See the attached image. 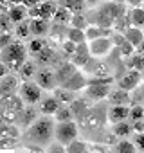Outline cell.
I'll list each match as a JSON object with an SVG mask.
<instances>
[{
	"instance_id": "6da1fadb",
	"label": "cell",
	"mask_w": 144,
	"mask_h": 153,
	"mask_svg": "<svg viewBox=\"0 0 144 153\" xmlns=\"http://www.w3.org/2000/svg\"><path fill=\"white\" fill-rule=\"evenodd\" d=\"M54 135V121L49 117V115H43V117H36L31 124H29V130H27V137L29 140L40 144V146H45L49 144V140L52 139Z\"/></svg>"
},
{
	"instance_id": "7a4b0ae2",
	"label": "cell",
	"mask_w": 144,
	"mask_h": 153,
	"mask_svg": "<svg viewBox=\"0 0 144 153\" xmlns=\"http://www.w3.org/2000/svg\"><path fill=\"white\" fill-rule=\"evenodd\" d=\"M24 108V101L20 99V96H6L2 101H0V115L6 123H13L18 119L20 112Z\"/></svg>"
},
{
	"instance_id": "3957f363",
	"label": "cell",
	"mask_w": 144,
	"mask_h": 153,
	"mask_svg": "<svg viewBox=\"0 0 144 153\" xmlns=\"http://www.w3.org/2000/svg\"><path fill=\"white\" fill-rule=\"evenodd\" d=\"M25 54H27V49L22 43H9L7 47L2 49V61L7 65V68L18 70L20 65L25 61Z\"/></svg>"
},
{
	"instance_id": "277c9868",
	"label": "cell",
	"mask_w": 144,
	"mask_h": 153,
	"mask_svg": "<svg viewBox=\"0 0 144 153\" xmlns=\"http://www.w3.org/2000/svg\"><path fill=\"white\" fill-rule=\"evenodd\" d=\"M110 85L112 78H94L92 81H87V96L96 101L106 99L110 94Z\"/></svg>"
},
{
	"instance_id": "5b68a950",
	"label": "cell",
	"mask_w": 144,
	"mask_h": 153,
	"mask_svg": "<svg viewBox=\"0 0 144 153\" xmlns=\"http://www.w3.org/2000/svg\"><path fill=\"white\" fill-rule=\"evenodd\" d=\"M78 124L74 121H61L58 124H54V137L59 144L67 146L68 142H72L74 139H78Z\"/></svg>"
},
{
	"instance_id": "8992f818",
	"label": "cell",
	"mask_w": 144,
	"mask_h": 153,
	"mask_svg": "<svg viewBox=\"0 0 144 153\" xmlns=\"http://www.w3.org/2000/svg\"><path fill=\"white\" fill-rule=\"evenodd\" d=\"M112 49H114V40L110 36H106V34L88 42V51H90V56H94V58L106 56Z\"/></svg>"
},
{
	"instance_id": "52a82bcc",
	"label": "cell",
	"mask_w": 144,
	"mask_h": 153,
	"mask_svg": "<svg viewBox=\"0 0 144 153\" xmlns=\"http://www.w3.org/2000/svg\"><path fill=\"white\" fill-rule=\"evenodd\" d=\"M20 99L25 105H36L42 99V88L36 83H24L20 87Z\"/></svg>"
},
{
	"instance_id": "ba28073f",
	"label": "cell",
	"mask_w": 144,
	"mask_h": 153,
	"mask_svg": "<svg viewBox=\"0 0 144 153\" xmlns=\"http://www.w3.org/2000/svg\"><path fill=\"white\" fill-rule=\"evenodd\" d=\"M56 13V4L54 2H38L34 7L29 9V16L33 18H43V20H50Z\"/></svg>"
},
{
	"instance_id": "9c48e42d",
	"label": "cell",
	"mask_w": 144,
	"mask_h": 153,
	"mask_svg": "<svg viewBox=\"0 0 144 153\" xmlns=\"http://www.w3.org/2000/svg\"><path fill=\"white\" fill-rule=\"evenodd\" d=\"M105 112L106 110H103L101 106L99 108H92V110L88 108L81 121H83V124L87 128H101L103 123H105Z\"/></svg>"
},
{
	"instance_id": "30bf717a",
	"label": "cell",
	"mask_w": 144,
	"mask_h": 153,
	"mask_svg": "<svg viewBox=\"0 0 144 153\" xmlns=\"http://www.w3.org/2000/svg\"><path fill=\"white\" fill-rule=\"evenodd\" d=\"M34 76H36V85H38L40 88L54 90V88L58 87L56 74H54V70H50V68H43V70H40V72L34 74Z\"/></svg>"
},
{
	"instance_id": "8fae6325",
	"label": "cell",
	"mask_w": 144,
	"mask_h": 153,
	"mask_svg": "<svg viewBox=\"0 0 144 153\" xmlns=\"http://www.w3.org/2000/svg\"><path fill=\"white\" fill-rule=\"evenodd\" d=\"M72 58V63H74L76 67H87V63L90 61V51H88V43L87 42H81L76 45V51L74 54L70 56Z\"/></svg>"
},
{
	"instance_id": "7c38bea8",
	"label": "cell",
	"mask_w": 144,
	"mask_h": 153,
	"mask_svg": "<svg viewBox=\"0 0 144 153\" xmlns=\"http://www.w3.org/2000/svg\"><path fill=\"white\" fill-rule=\"evenodd\" d=\"M139 83H140V70H130L128 74H124L119 79V88L131 92L133 88L139 87Z\"/></svg>"
},
{
	"instance_id": "4fadbf2b",
	"label": "cell",
	"mask_w": 144,
	"mask_h": 153,
	"mask_svg": "<svg viewBox=\"0 0 144 153\" xmlns=\"http://www.w3.org/2000/svg\"><path fill=\"white\" fill-rule=\"evenodd\" d=\"M65 88H68V90H72V92H78V90H83V88H87V78L81 74V72H74L70 76L68 79H65L63 83H61Z\"/></svg>"
},
{
	"instance_id": "5bb4252c",
	"label": "cell",
	"mask_w": 144,
	"mask_h": 153,
	"mask_svg": "<svg viewBox=\"0 0 144 153\" xmlns=\"http://www.w3.org/2000/svg\"><path fill=\"white\" fill-rule=\"evenodd\" d=\"M106 117H108V121L112 124L114 123H119V121H126L130 117V106L128 105H114L106 112Z\"/></svg>"
},
{
	"instance_id": "9a60e30c",
	"label": "cell",
	"mask_w": 144,
	"mask_h": 153,
	"mask_svg": "<svg viewBox=\"0 0 144 153\" xmlns=\"http://www.w3.org/2000/svg\"><path fill=\"white\" fill-rule=\"evenodd\" d=\"M122 36H124V38H126V42H130L135 49L144 42V33H142V29H140V27H135V25L126 27V29H124V33H122Z\"/></svg>"
},
{
	"instance_id": "2e32d148",
	"label": "cell",
	"mask_w": 144,
	"mask_h": 153,
	"mask_svg": "<svg viewBox=\"0 0 144 153\" xmlns=\"http://www.w3.org/2000/svg\"><path fill=\"white\" fill-rule=\"evenodd\" d=\"M27 15H29V9H27L24 4H13V6L9 7V11H7L9 20H11V22H15V24L24 22Z\"/></svg>"
},
{
	"instance_id": "e0dca14e",
	"label": "cell",
	"mask_w": 144,
	"mask_h": 153,
	"mask_svg": "<svg viewBox=\"0 0 144 153\" xmlns=\"http://www.w3.org/2000/svg\"><path fill=\"white\" fill-rule=\"evenodd\" d=\"M76 68H78V67H76L74 63H72V61H67V63L59 65V67H58V70L54 72V74H56V81H58V83L61 85V83H63L65 79H68L70 76L76 72Z\"/></svg>"
},
{
	"instance_id": "ac0fdd59",
	"label": "cell",
	"mask_w": 144,
	"mask_h": 153,
	"mask_svg": "<svg viewBox=\"0 0 144 153\" xmlns=\"http://www.w3.org/2000/svg\"><path fill=\"white\" fill-rule=\"evenodd\" d=\"M101 11H105L114 22L119 18V16H122V13H124V7H122V4L121 2H108V4H101V7H99Z\"/></svg>"
},
{
	"instance_id": "d6986e66",
	"label": "cell",
	"mask_w": 144,
	"mask_h": 153,
	"mask_svg": "<svg viewBox=\"0 0 144 153\" xmlns=\"http://www.w3.org/2000/svg\"><path fill=\"white\" fill-rule=\"evenodd\" d=\"M29 31L34 36H45L49 33V22L43 18H33L29 22Z\"/></svg>"
},
{
	"instance_id": "ffe728a7",
	"label": "cell",
	"mask_w": 144,
	"mask_h": 153,
	"mask_svg": "<svg viewBox=\"0 0 144 153\" xmlns=\"http://www.w3.org/2000/svg\"><path fill=\"white\" fill-rule=\"evenodd\" d=\"M54 97L58 99L59 105H70L72 101L76 99L74 92L68 90V88H65V87H61V88H54Z\"/></svg>"
},
{
	"instance_id": "44dd1931",
	"label": "cell",
	"mask_w": 144,
	"mask_h": 153,
	"mask_svg": "<svg viewBox=\"0 0 144 153\" xmlns=\"http://www.w3.org/2000/svg\"><path fill=\"white\" fill-rule=\"evenodd\" d=\"M58 108H59V103H58V99H56L54 96L45 97V99L40 103V112H42V114H45V115H52Z\"/></svg>"
},
{
	"instance_id": "7402d4cb",
	"label": "cell",
	"mask_w": 144,
	"mask_h": 153,
	"mask_svg": "<svg viewBox=\"0 0 144 153\" xmlns=\"http://www.w3.org/2000/svg\"><path fill=\"white\" fill-rule=\"evenodd\" d=\"M131 131H133V128L128 121H119V123H114V126H112V133L115 137H121V139L128 137Z\"/></svg>"
},
{
	"instance_id": "603a6c76",
	"label": "cell",
	"mask_w": 144,
	"mask_h": 153,
	"mask_svg": "<svg viewBox=\"0 0 144 153\" xmlns=\"http://www.w3.org/2000/svg\"><path fill=\"white\" fill-rule=\"evenodd\" d=\"M108 97H110V103L112 105H128V101H130V92H126V90H122V88H117V90H110V94H108Z\"/></svg>"
},
{
	"instance_id": "cb8c5ba5",
	"label": "cell",
	"mask_w": 144,
	"mask_h": 153,
	"mask_svg": "<svg viewBox=\"0 0 144 153\" xmlns=\"http://www.w3.org/2000/svg\"><path fill=\"white\" fill-rule=\"evenodd\" d=\"M70 112H72V115H78L79 119H83V115L87 114V110H88V103L85 101V99H74V101H72L70 105Z\"/></svg>"
},
{
	"instance_id": "d4e9b609",
	"label": "cell",
	"mask_w": 144,
	"mask_h": 153,
	"mask_svg": "<svg viewBox=\"0 0 144 153\" xmlns=\"http://www.w3.org/2000/svg\"><path fill=\"white\" fill-rule=\"evenodd\" d=\"M70 18H72V13L67 9V7H56V13H54V16H52V20L56 22V24H59V25H67V24H70Z\"/></svg>"
},
{
	"instance_id": "484cf974",
	"label": "cell",
	"mask_w": 144,
	"mask_h": 153,
	"mask_svg": "<svg viewBox=\"0 0 144 153\" xmlns=\"http://www.w3.org/2000/svg\"><path fill=\"white\" fill-rule=\"evenodd\" d=\"M65 38L74 42V43H81V42H87L85 38V29H78V27H70L65 31Z\"/></svg>"
},
{
	"instance_id": "4316f807",
	"label": "cell",
	"mask_w": 144,
	"mask_h": 153,
	"mask_svg": "<svg viewBox=\"0 0 144 153\" xmlns=\"http://www.w3.org/2000/svg\"><path fill=\"white\" fill-rule=\"evenodd\" d=\"M18 117H20V123H22L24 126H29V124L38 117V112L33 108V105H29L27 108H22V112H20Z\"/></svg>"
},
{
	"instance_id": "83f0119b",
	"label": "cell",
	"mask_w": 144,
	"mask_h": 153,
	"mask_svg": "<svg viewBox=\"0 0 144 153\" xmlns=\"http://www.w3.org/2000/svg\"><path fill=\"white\" fill-rule=\"evenodd\" d=\"M128 18H130V24H131V25L142 27V25H144V7H140V6L133 7Z\"/></svg>"
},
{
	"instance_id": "f1b7e54d",
	"label": "cell",
	"mask_w": 144,
	"mask_h": 153,
	"mask_svg": "<svg viewBox=\"0 0 144 153\" xmlns=\"http://www.w3.org/2000/svg\"><path fill=\"white\" fill-rule=\"evenodd\" d=\"M106 34V29H103V27H99V25H87L85 27V38L90 42V40H96V38H99V36H105Z\"/></svg>"
},
{
	"instance_id": "f546056e",
	"label": "cell",
	"mask_w": 144,
	"mask_h": 153,
	"mask_svg": "<svg viewBox=\"0 0 144 153\" xmlns=\"http://www.w3.org/2000/svg\"><path fill=\"white\" fill-rule=\"evenodd\" d=\"M85 0H61V6L67 7L70 13H81L85 7Z\"/></svg>"
},
{
	"instance_id": "4dcf8cb0",
	"label": "cell",
	"mask_w": 144,
	"mask_h": 153,
	"mask_svg": "<svg viewBox=\"0 0 144 153\" xmlns=\"http://www.w3.org/2000/svg\"><path fill=\"white\" fill-rule=\"evenodd\" d=\"M72 117H74V115H72L68 105H59V108L54 112V119L58 123H61V121H72Z\"/></svg>"
},
{
	"instance_id": "1f68e13d",
	"label": "cell",
	"mask_w": 144,
	"mask_h": 153,
	"mask_svg": "<svg viewBox=\"0 0 144 153\" xmlns=\"http://www.w3.org/2000/svg\"><path fill=\"white\" fill-rule=\"evenodd\" d=\"M65 149H67V153H87V151H88L87 142L78 140V139H74L72 142H68V144L65 146Z\"/></svg>"
},
{
	"instance_id": "d6a6232c",
	"label": "cell",
	"mask_w": 144,
	"mask_h": 153,
	"mask_svg": "<svg viewBox=\"0 0 144 153\" xmlns=\"http://www.w3.org/2000/svg\"><path fill=\"white\" fill-rule=\"evenodd\" d=\"M126 65L131 68V70H142L144 68V56L142 54H131V56H128V61H126Z\"/></svg>"
},
{
	"instance_id": "836d02e7",
	"label": "cell",
	"mask_w": 144,
	"mask_h": 153,
	"mask_svg": "<svg viewBox=\"0 0 144 153\" xmlns=\"http://www.w3.org/2000/svg\"><path fill=\"white\" fill-rule=\"evenodd\" d=\"M88 25V18L83 13H72L70 18V27H78V29H85Z\"/></svg>"
},
{
	"instance_id": "e575fe53",
	"label": "cell",
	"mask_w": 144,
	"mask_h": 153,
	"mask_svg": "<svg viewBox=\"0 0 144 153\" xmlns=\"http://www.w3.org/2000/svg\"><path fill=\"white\" fill-rule=\"evenodd\" d=\"M20 74H22V78H33V76L36 74V65L33 63V61H24L22 65H20Z\"/></svg>"
},
{
	"instance_id": "d590c367",
	"label": "cell",
	"mask_w": 144,
	"mask_h": 153,
	"mask_svg": "<svg viewBox=\"0 0 144 153\" xmlns=\"http://www.w3.org/2000/svg\"><path fill=\"white\" fill-rule=\"evenodd\" d=\"M36 56H38V61L40 63H43V65H47V63H50L52 59H54V51L50 49V47H43L40 52H36Z\"/></svg>"
},
{
	"instance_id": "8d00e7d4",
	"label": "cell",
	"mask_w": 144,
	"mask_h": 153,
	"mask_svg": "<svg viewBox=\"0 0 144 153\" xmlns=\"http://www.w3.org/2000/svg\"><path fill=\"white\" fill-rule=\"evenodd\" d=\"M115 151L117 153H137V148H135V144L133 142H130V140H121V142H117V146H115Z\"/></svg>"
},
{
	"instance_id": "74e56055",
	"label": "cell",
	"mask_w": 144,
	"mask_h": 153,
	"mask_svg": "<svg viewBox=\"0 0 144 153\" xmlns=\"http://www.w3.org/2000/svg\"><path fill=\"white\" fill-rule=\"evenodd\" d=\"M43 47H45V40H43L42 36H36L34 40H31V42H29V51H31L33 54L40 52Z\"/></svg>"
},
{
	"instance_id": "f35d334b",
	"label": "cell",
	"mask_w": 144,
	"mask_h": 153,
	"mask_svg": "<svg viewBox=\"0 0 144 153\" xmlns=\"http://www.w3.org/2000/svg\"><path fill=\"white\" fill-rule=\"evenodd\" d=\"M0 137H15V139H18V130L13 124H6L4 123V126L0 128Z\"/></svg>"
},
{
	"instance_id": "ab89813d",
	"label": "cell",
	"mask_w": 144,
	"mask_h": 153,
	"mask_svg": "<svg viewBox=\"0 0 144 153\" xmlns=\"http://www.w3.org/2000/svg\"><path fill=\"white\" fill-rule=\"evenodd\" d=\"M117 47H119V52H121L122 56H126V58H128V56H131V54H133V51H135V47H133L130 42H126V38H122V42H121Z\"/></svg>"
},
{
	"instance_id": "60d3db41",
	"label": "cell",
	"mask_w": 144,
	"mask_h": 153,
	"mask_svg": "<svg viewBox=\"0 0 144 153\" xmlns=\"http://www.w3.org/2000/svg\"><path fill=\"white\" fill-rule=\"evenodd\" d=\"M31 34V31H29V22H18V25H16V36L18 38H25V36H29Z\"/></svg>"
},
{
	"instance_id": "b9f144b4",
	"label": "cell",
	"mask_w": 144,
	"mask_h": 153,
	"mask_svg": "<svg viewBox=\"0 0 144 153\" xmlns=\"http://www.w3.org/2000/svg\"><path fill=\"white\" fill-rule=\"evenodd\" d=\"M130 119L131 121H139V119H144V106H133L130 108Z\"/></svg>"
},
{
	"instance_id": "7bdbcfd3",
	"label": "cell",
	"mask_w": 144,
	"mask_h": 153,
	"mask_svg": "<svg viewBox=\"0 0 144 153\" xmlns=\"http://www.w3.org/2000/svg\"><path fill=\"white\" fill-rule=\"evenodd\" d=\"M15 146H16V139L15 137H0V149L15 148Z\"/></svg>"
},
{
	"instance_id": "ee69618b",
	"label": "cell",
	"mask_w": 144,
	"mask_h": 153,
	"mask_svg": "<svg viewBox=\"0 0 144 153\" xmlns=\"http://www.w3.org/2000/svg\"><path fill=\"white\" fill-rule=\"evenodd\" d=\"M76 45L78 43H74V42H70V40L65 38V42H63V52L67 56H72V54H74V51H76Z\"/></svg>"
},
{
	"instance_id": "f6af8a7d",
	"label": "cell",
	"mask_w": 144,
	"mask_h": 153,
	"mask_svg": "<svg viewBox=\"0 0 144 153\" xmlns=\"http://www.w3.org/2000/svg\"><path fill=\"white\" fill-rule=\"evenodd\" d=\"M47 153H67V149H65V146H63V144L54 142V144H49Z\"/></svg>"
},
{
	"instance_id": "bcb514c9",
	"label": "cell",
	"mask_w": 144,
	"mask_h": 153,
	"mask_svg": "<svg viewBox=\"0 0 144 153\" xmlns=\"http://www.w3.org/2000/svg\"><path fill=\"white\" fill-rule=\"evenodd\" d=\"M9 27H11V20L9 16H0V33H9Z\"/></svg>"
},
{
	"instance_id": "7dc6e473",
	"label": "cell",
	"mask_w": 144,
	"mask_h": 153,
	"mask_svg": "<svg viewBox=\"0 0 144 153\" xmlns=\"http://www.w3.org/2000/svg\"><path fill=\"white\" fill-rule=\"evenodd\" d=\"M133 144H135V148H137L139 151H144V131L137 133V137H135Z\"/></svg>"
},
{
	"instance_id": "c3c4849f",
	"label": "cell",
	"mask_w": 144,
	"mask_h": 153,
	"mask_svg": "<svg viewBox=\"0 0 144 153\" xmlns=\"http://www.w3.org/2000/svg\"><path fill=\"white\" fill-rule=\"evenodd\" d=\"M11 43V34L9 33H0V51Z\"/></svg>"
},
{
	"instance_id": "681fc988",
	"label": "cell",
	"mask_w": 144,
	"mask_h": 153,
	"mask_svg": "<svg viewBox=\"0 0 144 153\" xmlns=\"http://www.w3.org/2000/svg\"><path fill=\"white\" fill-rule=\"evenodd\" d=\"M131 128H133V131H137V133H140V131H144V119H139V121H133V124H131Z\"/></svg>"
},
{
	"instance_id": "f907efd6",
	"label": "cell",
	"mask_w": 144,
	"mask_h": 153,
	"mask_svg": "<svg viewBox=\"0 0 144 153\" xmlns=\"http://www.w3.org/2000/svg\"><path fill=\"white\" fill-rule=\"evenodd\" d=\"M38 2H40V0H22V4H24V6H25L27 9H31V7H34V6H36Z\"/></svg>"
},
{
	"instance_id": "816d5d0a",
	"label": "cell",
	"mask_w": 144,
	"mask_h": 153,
	"mask_svg": "<svg viewBox=\"0 0 144 153\" xmlns=\"http://www.w3.org/2000/svg\"><path fill=\"white\" fill-rule=\"evenodd\" d=\"M6 74H7V65L2 61V63H0V78H4Z\"/></svg>"
},
{
	"instance_id": "f5cc1de1",
	"label": "cell",
	"mask_w": 144,
	"mask_h": 153,
	"mask_svg": "<svg viewBox=\"0 0 144 153\" xmlns=\"http://www.w3.org/2000/svg\"><path fill=\"white\" fill-rule=\"evenodd\" d=\"M126 4H130L131 7H137V6H140L142 4V0H124Z\"/></svg>"
},
{
	"instance_id": "db71d44e",
	"label": "cell",
	"mask_w": 144,
	"mask_h": 153,
	"mask_svg": "<svg viewBox=\"0 0 144 153\" xmlns=\"http://www.w3.org/2000/svg\"><path fill=\"white\" fill-rule=\"evenodd\" d=\"M85 2H87L88 6H99V4L103 2V0H85Z\"/></svg>"
},
{
	"instance_id": "11a10c76",
	"label": "cell",
	"mask_w": 144,
	"mask_h": 153,
	"mask_svg": "<svg viewBox=\"0 0 144 153\" xmlns=\"http://www.w3.org/2000/svg\"><path fill=\"white\" fill-rule=\"evenodd\" d=\"M137 51H139V54H142V56H144V42H142V43L137 47Z\"/></svg>"
},
{
	"instance_id": "9f6ffc18",
	"label": "cell",
	"mask_w": 144,
	"mask_h": 153,
	"mask_svg": "<svg viewBox=\"0 0 144 153\" xmlns=\"http://www.w3.org/2000/svg\"><path fill=\"white\" fill-rule=\"evenodd\" d=\"M4 123H6V121L2 119V115H0V128H2V126H4Z\"/></svg>"
},
{
	"instance_id": "6f0895ef",
	"label": "cell",
	"mask_w": 144,
	"mask_h": 153,
	"mask_svg": "<svg viewBox=\"0 0 144 153\" xmlns=\"http://www.w3.org/2000/svg\"><path fill=\"white\" fill-rule=\"evenodd\" d=\"M11 4H22V0H11Z\"/></svg>"
},
{
	"instance_id": "680465c9",
	"label": "cell",
	"mask_w": 144,
	"mask_h": 153,
	"mask_svg": "<svg viewBox=\"0 0 144 153\" xmlns=\"http://www.w3.org/2000/svg\"><path fill=\"white\" fill-rule=\"evenodd\" d=\"M114 2H122V0H114Z\"/></svg>"
},
{
	"instance_id": "91938a15",
	"label": "cell",
	"mask_w": 144,
	"mask_h": 153,
	"mask_svg": "<svg viewBox=\"0 0 144 153\" xmlns=\"http://www.w3.org/2000/svg\"><path fill=\"white\" fill-rule=\"evenodd\" d=\"M142 4H144V0H142Z\"/></svg>"
},
{
	"instance_id": "94428289",
	"label": "cell",
	"mask_w": 144,
	"mask_h": 153,
	"mask_svg": "<svg viewBox=\"0 0 144 153\" xmlns=\"http://www.w3.org/2000/svg\"><path fill=\"white\" fill-rule=\"evenodd\" d=\"M115 153H117V151H115Z\"/></svg>"
}]
</instances>
